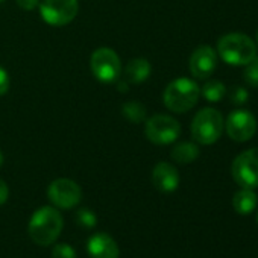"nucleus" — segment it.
Instances as JSON below:
<instances>
[{"label": "nucleus", "instance_id": "nucleus-1", "mask_svg": "<svg viewBox=\"0 0 258 258\" xmlns=\"http://www.w3.org/2000/svg\"><path fill=\"white\" fill-rule=\"evenodd\" d=\"M64 219L61 213L53 207H41L37 210L28 225L29 237L40 246L52 244L61 234Z\"/></svg>", "mask_w": 258, "mask_h": 258}, {"label": "nucleus", "instance_id": "nucleus-2", "mask_svg": "<svg viewBox=\"0 0 258 258\" xmlns=\"http://www.w3.org/2000/svg\"><path fill=\"white\" fill-rule=\"evenodd\" d=\"M217 53L226 64L238 67L246 66L255 58L256 46L247 35L240 32H231L220 37L217 43Z\"/></svg>", "mask_w": 258, "mask_h": 258}, {"label": "nucleus", "instance_id": "nucleus-3", "mask_svg": "<svg viewBox=\"0 0 258 258\" xmlns=\"http://www.w3.org/2000/svg\"><path fill=\"white\" fill-rule=\"evenodd\" d=\"M199 96L201 88L193 79L178 78L166 87L163 93V100L170 111L182 114L196 106Z\"/></svg>", "mask_w": 258, "mask_h": 258}, {"label": "nucleus", "instance_id": "nucleus-4", "mask_svg": "<svg viewBox=\"0 0 258 258\" xmlns=\"http://www.w3.org/2000/svg\"><path fill=\"white\" fill-rule=\"evenodd\" d=\"M225 120L220 111L214 108L201 109L191 121V136L196 143L210 146L214 145L223 134Z\"/></svg>", "mask_w": 258, "mask_h": 258}, {"label": "nucleus", "instance_id": "nucleus-5", "mask_svg": "<svg viewBox=\"0 0 258 258\" xmlns=\"http://www.w3.org/2000/svg\"><path fill=\"white\" fill-rule=\"evenodd\" d=\"M146 139L154 145H170L178 140L181 134V124L176 118L167 114H155L148 118L145 124Z\"/></svg>", "mask_w": 258, "mask_h": 258}, {"label": "nucleus", "instance_id": "nucleus-6", "mask_svg": "<svg viewBox=\"0 0 258 258\" xmlns=\"http://www.w3.org/2000/svg\"><path fill=\"white\" fill-rule=\"evenodd\" d=\"M94 78L103 84H112L121 75V62L118 55L109 47H99L93 52L90 59Z\"/></svg>", "mask_w": 258, "mask_h": 258}, {"label": "nucleus", "instance_id": "nucleus-7", "mask_svg": "<svg viewBox=\"0 0 258 258\" xmlns=\"http://www.w3.org/2000/svg\"><path fill=\"white\" fill-rule=\"evenodd\" d=\"M234 181L243 188L258 187V148L238 154L231 166Z\"/></svg>", "mask_w": 258, "mask_h": 258}, {"label": "nucleus", "instance_id": "nucleus-8", "mask_svg": "<svg viewBox=\"0 0 258 258\" xmlns=\"http://www.w3.org/2000/svg\"><path fill=\"white\" fill-rule=\"evenodd\" d=\"M79 11L78 0H43L40 2V14L50 26H66L75 20Z\"/></svg>", "mask_w": 258, "mask_h": 258}, {"label": "nucleus", "instance_id": "nucleus-9", "mask_svg": "<svg viewBox=\"0 0 258 258\" xmlns=\"http://www.w3.org/2000/svg\"><path fill=\"white\" fill-rule=\"evenodd\" d=\"M225 129L231 140L244 143L250 140L256 133V118L247 109H234L226 117Z\"/></svg>", "mask_w": 258, "mask_h": 258}, {"label": "nucleus", "instance_id": "nucleus-10", "mask_svg": "<svg viewBox=\"0 0 258 258\" xmlns=\"http://www.w3.org/2000/svg\"><path fill=\"white\" fill-rule=\"evenodd\" d=\"M47 198L56 208L70 210L81 202L82 190L75 181L69 178H59L49 185Z\"/></svg>", "mask_w": 258, "mask_h": 258}, {"label": "nucleus", "instance_id": "nucleus-11", "mask_svg": "<svg viewBox=\"0 0 258 258\" xmlns=\"http://www.w3.org/2000/svg\"><path fill=\"white\" fill-rule=\"evenodd\" d=\"M188 67L196 79H208L217 67V53L211 46H199L193 50Z\"/></svg>", "mask_w": 258, "mask_h": 258}, {"label": "nucleus", "instance_id": "nucleus-12", "mask_svg": "<svg viewBox=\"0 0 258 258\" xmlns=\"http://www.w3.org/2000/svg\"><path fill=\"white\" fill-rule=\"evenodd\" d=\"M87 250L91 258H118L120 250L115 240L106 232H97L87 241Z\"/></svg>", "mask_w": 258, "mask_h": 258}, {"label": "nucleus", "instance_id": "nucleus-13", "mask_svg": "<svg viewBox=\"0 0 258 258\" xmlns=\"http://www.w3.org/2000/svg\"><path fill=\"white\" fill-rule=\"evenodd\" d=\"M152 184L161 193H173L179 185V173L170 163H158L152 172Z\"/></svg>", "mask_w": 258, "mask_h": 258}, {"label": "nucleus", "instance_id": "nucleus-14", "mask_svg": "<svg viewBox=\"0 0 258 258\" xmlns=\"http://www.w3.org/2000/svg\"><path fill=\"white\" fill-rule=\"evenodd\" d=\"M152 67L148 59L145 58H136L131 59L124 67V78L131 84H142L151 76Z\"/></svg>", "mask_w": 258, "mask_h": 258}, {"label": "nucleus", "instance_id": "nucleus-15", "mask_svg": "<svg viewBox=\"0 0 258 258\" xmlns=\"http://www.w3.org/2000/svg\"><path fill=\"white\" fill-rule=\"evenodd\" d=\"M256 204H258V196L252 188H243L241 187V190H238L232 199L234 210L241 216L250 214L255 210Z\"/></svg>", "mask_w": 258, "mask_h": 258}, {"label": "nucleus", "instance_id": "nucleus-16", "mask_svg": "<svg viewBox=\"0 0 258 258\" xmlns=\"http://www.w3.org/2000/svg\"><path fill=\"white\" fill-rule=\"evenodd\" d=\"M172 160L179 163V164H190L195 160H198L199 157V148L195 143L190 142H182L178 143L173 149H172Z\"/></svg>", "mask_w": 258, "mask_h": 258}, {"label": "nucleus", "instance_id": "nucleus-17", "mask_svg": "<svg viewBox=\"0 0 258 258\" xmlns=\"http://www.w3.org/2000/svg\"><path fill=\"white\" fill-rule=\"evenodd\" d=\"M201 94H202L208 102L216 103V102H220V100L225 97V94H226V87H225L223 82L216 81V79H211V81L205 82V85H204L202 90H201Z\"/></svg>", "mask_w": 258, "mask_h": 258}, {"label": "nucleus", "instance_id": "nucleus-18", "mask_svg": "<svg viewBox=\"0 0 258 258\" xmlns=\"http://www.w3.org/2000/svg\"><path fill=\"white\" fill-rule=\"evenodd\" d=\"M121 114L131 123H142L146 118V108L140 102H126L121 106Z\"/></svg>", "mask_w": 258, "mask_h": 258}, {"label": "nucleus", "instance_id": "nucleus-19", "mask_svg": "<svg viewBox=\"0 0 258 258\" xmlns=\"http://www.w3.org/2000/svg\"><path fill=\"white\" fill-rule=\"evenodd\" d=\"M243 75H244V82L249 87H253V88L258 87V55H255V58L244 66Z\"/></svg>", "mask_w": 258, "mask_h": 258}, {"label": "nucleus", "instance_id": "nucleus-20", "mask_svg": "<svg viewBox=\"0 0 258 258\" xmlns=\"http://www.w3.org/2000/svg\"><path fill=\"white\" fill-rule=\"evenodd\" d=\"M76 222H78L79 226L87 228V229H91V228L96 226L97 217H96V214H94L91 210H88V208H81V210L76 213Z\"/></svg>", "mask_w": 258, "mask_h": 258}, {"label": "nucleus", "instance_id": "nucleus-21", "mask_svg": "<svg viewBox=\"0 0 258 258\" xmlns=\"http://www.w3.org/2000/svg\"><path fill=\"white\" fill-rule=\"evenodd\" d=\"M52 258H76V252L70 244L59 243L52 249Z\"/></svg>", "mask_w": 258, "mask_h": 258}, {"label": "nucleus", "instance_id": "nucleus-22", "mask_svg": "<svg viewBox=\"0 0 258 258\" xmlns=\"http://www.w3.org/2000/svg\"><path fill=\"white\" fill-rule=\"evenodd\" d=\"M247 97H249V93H247V90L243 88V87H235V88H232V91H231V100H232V103H235V105H243V103H246V102H247Z\"/></svg>", "mask_w": 258, "mask_h": 258}, {"label": "nucleus", "instance_id": "nucleus-23", "mask_svg": "<svg viewBox=\"0 0 258 258\" xmlns=\"http://www.w3.org/2000/svg\"><path fill=\"white\" fill-rule=\"evenodd\" d=\"M10 85H11V81H10L8 72L2 66H0V96H4V94L8 93Z\"/></svg>", "mask_w": 258, "mask_h": 258}, {"label": "nucleus", "instance_id": "nucleus-24", "mask_svg": "<svg viewBox=\"0 0 258 258\" xmlns=\"http://www.w3.org/2000/svg\"><path fill=\"white\" fill-rule=\"evenodd\" d=\"M16 2L25 11H34L40 5V0H16Z\"/></svg>", "mask_w": 258, "mask_h": 258}, {"label": "nucleus", "instance_id": "nucleus-25", "mask_svg": "<svg viewBox=\"0 0 258 258\" xmlns=\"http://www.w3.org/2000/svg\"><path fill=\"white\" fill-rule=\"evenodd\" d=\"M8 196H10V188L4 179H0V205H4L8 201Z\"/></svg>", "mask_w": 258, "mask_h": 258}, {"label": "nucleus", "instance_id": "nucleus-26", "mask_svg": "<svg viewBox=\"0 0 258 258\" xmlns=\"http://www.w3.org/2000/svg\"><path fill=\"white\" fill-rule=\"evenodd\" d=\"M2 164H4V154L0 151V167H2Z\"/></svg>", "mask_w": 258, "mask_h": 258}, {"label": "nucleus", "instance_id": "nucleus-27", "mask_svg": "<svg viewBox=\"0 0 258 258\" xmlns=\"http://www.w3.org/2000/svg\"><path fill=\"white\" fill-rule=\"evenodd\" d=\"M256 44H258V31H256Z\"/></svg>", "mask_w": 258, "mask_h": 258}, {"label": "nucleus", "instance_id": "nucleus-28", "mask_svg": "<svg viewBox=\"0 0 258 258\" xmlns=\"http://www.w3.org/2000/svg\"><path fill=\"white\" fill-rule=\"evenodd\" d=\"M5 2V0H0V4H4Z\"/></svg>", "mask_w": 258, "mask_h": 258}, {"label": "nucleus", "instance_id": "nucleus-29", "mask_svg": "<svg viewBox=\"0 0 258 258\" xmlns=\"http://www.w3.org/2000/svg\"><path fill=\"white\" fill-rule=\"evenodd\" d=\"M256 220H258V216H256Z\"/></svg>", "mask_w": 258, "mask_h": 258}]
</instances>
